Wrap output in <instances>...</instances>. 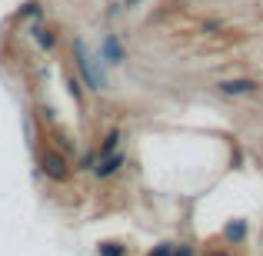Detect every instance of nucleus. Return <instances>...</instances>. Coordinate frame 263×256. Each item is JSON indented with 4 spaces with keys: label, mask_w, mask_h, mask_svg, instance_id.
I'll use <instances>...</instances> for the list:
<instances>
[{
    "label": "nucleus",
    "mask_w": 263,
    "mask_h": 256,
    "mask_svg": "<svg viewBox=\"0 0 263 256\" xmlns=\"http://www.w3.org/2000/svg\"><path fill=\"white\" fill-rule=\"evenodd\" d=\"M73 57H77V70H80V77L87 80L90 90H103V87H107V73L100 70L97 57L87 50V44L80 37H73Z\"/></svg>",
    "instance_id": "nucleus-1"
},
{
    "label": "nucleus",
    "mask_w": 263,
    "mask_h": 256,
    "mask_svg": "<svg viewBox=\"0 0 263 256\" xmlns=\"http://www.w3.org/2000/svg\"><path fill=\"white\" fill-rule=\"evenodd\" d=\"M40 167H44V173L50 180H67L70 176V167H67V160L57 153V150H44V153H40Z\"/></svg>",
    "instance_id": "nucleus-2"
},
{
    "label": "nucleus",
    "mask_w": 263,
    "mask_h": 256,
    "mask_svg": "<svg viewBox=\"0 0 263 256\" xmlns=\"http://www.w3.org/2000/svg\"><path fill=\"white\" fill-rule=\"evenodd\" d=\"M97 57L107 60L110 67H117V64H123V60H127V53H123V47H120V40H117V33H107V37L100 40V47H97Z\"/></svg>",
    "instance_id": "nucleus-3"
},
{
    "label": "nucleus",
    "mask_w": 263,
    "mask_h": 256,
    "mask_svg": "<svg viewBox=\"0 0 263 256\" xmlns=\"http://www.w3.org/2000/svg\"><path fill=\"white\" fill-rule=\"evenodd\" d=\"M123 163H127V153H117V150H114V153H107V156H100V160H97L93 173H97L100 180H107V176H114V173L120 170Z\"/></svg>",
    "instance_id": "nucleus-4"
},
{
    "label": "nucleus",
    "mask_w": 263,
    "mask_h": 256,
    "mask_svg": "<svg viewBox=\"0 0 263 256\" xmlns=\"http://www.w3.org/2000/svg\"><path fill=\"white\" fill-rule=\"evenodd\" d=\"M220 90H223L227 96H247V93H257L260 84H257V80L240 77V80H223V84H220Z\"/></svg>",
    "instance_id": "nucleus-5"
},
{
    "label": "nucleus",
    "mask_w": 263,
    "mask_h": 256,
    "mask_svg": "<svg viewBox=\"0 0 263 256\" xmlns=\"http://www.w3.org/2000/svg\"><path fill=\"white\" fill-rule=\"evenodd\" d=\"M223 237L230 240V243H243L247 240V220H230V223L223 226Z\"/></svg>",
    "instance_id": "nucleus-6"
},
{
    "label": "nucleus",
    "mask_w": 263,
    "mask_h": 256,
    "mask_svg": "<svg viewBox=\"0 0 263 256\" xmlns=\"http://www.w3.org/2000/svg\"><path fill=\"white\" fill-rule=\"evenodd\" d=\"M117 143H120V130H110V133L103 136V143H100V156L114 153V150H117Z\"/></svg>",
    "instance_id": "nucleus-7"
},
{
    "label": "nucleus",
    "mask_w": 263,
    "mask_h": 256,
    "mask_svg": "<svg viewBox=\"0 0 263 256\" xmlns=\"http://www.w3.org/2000/svg\"><path fill=\"white\" fill-rule=\"evenodd\" d=\"M97 253H100V256H127V250H123L120 243H100Z\"/></svg>",
    "instance_id": "nucleus-8"
},
{
    "label": "nucleus",
    "mask_w": 263,
    "mask_h": 256,
    "mask_svg": "<svg viewBox=\"0 0 263 256\" xmlns=\"http://www.w3.org/2000/svg\"><path fill=\"white\" fill-rule=\"evenodd\" d=\"M37 40H40V47H53V40H57V37H53L50 27H37Z\"/></svg>",
    "instance_id": "nucleus-9"
},
{
    "label": "nucleus",
    "mask_w": 263,
    "mask_h": 256,
    "mask_svg": "<svg viewBox=\"0 0 263 256\" xmlns=\"http://www.w3.org/2000/svg\"><path fill=\"white\" fill-rule=\"evenodd\" d=\"M170 250H174V246H170V243H160V246H157V250L150 253V256H170Z\"/></svg>",
    "instance_id": "nucleus-10"
},
{
    "label": "nucleus",
    "mask_w": 263,
    "mask_h": 256,
    "mask_svg": "<svg viewBox=\"0 0 263 256\" xmlns=\"http://www.w3.org/2000/svg\"><path fill=\"white\" fill-rule=\"evenodd\" d=\"M123 4H127V7H137V4H140V0H123Z\"/></svg>",
    "instance_id": "nucleus-11"
},
{
    "label": "nucleus",
    "mask_w": 263,
    "mask_h": 256,
    "mask_svg": "<svg viewBox=\"0 0 263 256\" xmlns=\"http://www.w3.org/2000/svg\"><path fill=\"white\" fill-rule=\"evenodd\" d=\"M213 256H227V253H213Z\"/></svg>",
    "instance_id": "nucleus-12"
}]
</instances>
